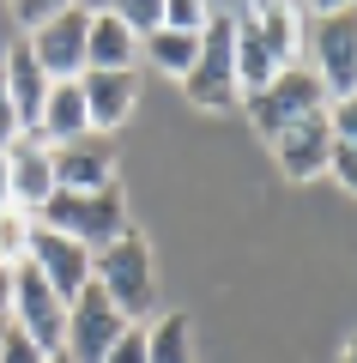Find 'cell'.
Segmentation results:
<instances>
[{"mask_svg":"<svg viewBox=\"0 0 357 363\" xmlns=\"http://www.w3.org/2000/svg\"><path fill=\"white\" fill-rule=\"evenodd\" d=\"M91 285L128 315L133 327H145L158 315V260H152V242H145L140 230H128V236H115L109 248H97V255H91Z\"/></svg>","mask_w":357,"mask_h":363,"instance_id":"1","label":"cell"},{"mask_svg":"<svg viewBox=\"0 0 357 363\" xmlns=\"http://www.w3.org/2000/svg\"><path fill=\"white\" fill-rule=\"evenodd\" d=\"M37 224L55 236H67V242L79 248H109L115 236H128V194H121V182H109V188H91V194H67V188H55L49 200L37 206Z\"/></svg>","mask_w":357,"mask_h":363,"instance_id":"2","label":"cell"},{"mask_svg":"<svg viewBox=\"0 0 357 363\" xmlns=\"http://www.w3.org/2000/svg\"><path fill=\"white\" fill-rule=\"evenodd\" d=\"M230 25H236V18H230L224 6H212L206 25H200V55H194V67L182 73L188 104L206 109V116H236V109H243V97H236V67H230Z\"/></svg>","mask_w":357,"mask_h":363,"instance_id":"3","label":"cell"},{"mask_svg":"<svg viewBox=\"0 0 357 363\" xmlns=\"http://www.w3.org/2000/svg\"><path fill=\"white\" fill-rule=\"evenodd\" d=\"M315 109H327V91H321V79L309 73L303 61L297 67H279V79H273L260 97H248L243 104V116H248V128L260 133V140H279L291 121H303V116H315Z\"/></svg>","mask_w":357,"mask_h":363,"instance_id":"4","label":"cell"},{"mask_svg":"<svg viewBox=\"0 0 357 363\" xmlns=\"http://www.w3.org/2000/svg\"><path fill=\"white\" fill-rule=\"evenodd\" d=\"M6 327H18V333L31 339V345L43 351V357H55L61 351V333H67V303L49 291V279H43L37 267H13V303H6Z\"/></svg>","mask_w":357,"mask_h":363,"instance_id":"5","label":"cell"},{"mask_svg":"<svg viewBox=\"0 0 357 363\" xmlns=\"http://www.w3.org/2000/svg\"><path fill=\"white\" fill-rule=\"evenodd\" d=\"M128 327H133L128 315L115 309V303L103 297L97 285H85V291H79L73 303H67V333H61V357H67V363H103V357H109V345H115L121 333H128Z\"/></svg>","mask_w":357,"mask_h":363,"instance_id":"6","label":"cell"},{"mask_svg":"<svg viewBox=\"0 0 357 363\" xmlns=\"http://www.w3.org/2000/svg\"><path fill=\"white\" fill-rule=\"evenodd\" d=\"M327 97H357V13L351 6H333L315 25V67Z\"/></svg>","mask_w":357,"mask_h":363,"instance_id":"7","label":"cell"},{"mask_svg":"<svg viewBox=\"0 0 357 363\" xmlns=\"http://www.w3.org/2000/svg\"><path fill=\"white\" fill-rule=\"evenodd\" d=\"M85 30H91V6H55L49 25L25 37L49 85L55 79H79L85 73Z\"/></svg>","mask_w":357,"mask_h":363,"instance_id":"8","label":"cell"},{"mask_svg":"<svg viewBox=\"0 0 357 363\" xmlns=\"http://www.w3.org/2000/svg\"><path fill=\"white\" fill-rule=\"evenodd\" d=\"M31 267L43 272V279H49V291L61 303H73L79 291L91 285V248H79V242H67V236H55V230H31Z\"/></svg>","mask_w":357,"mask_h":363,"instance_id":"9","label":"cell"},{"mask_svg":"<svg viewBox=\"0 0 357 363\" xmlns=\"http://www.w3.org/2000/svg\"><path fill=\"white\" fill-rule=\"evenodd\" d=\"M6 194H13V206H18V212H31V218H37V206L55 194L49 145H43L37 133H18V140L6 145Z\"/></svg>","mask_w":357,"mask_h":363,"instance_id":"10","label":"cell"},{"mask_svg":"<svg viewBox=\"0 0 357 363\" xmlns=\"http://www.w3.org/2000/svg\"><path fill=\"white\" fill-rule=\"evenodd\" d=\"M49 169H55V188L91 194V188H109L115 182V152L97 133H85V140H73V145H49Z\"/></svg>","mask_w":357,"mask_h":363,"instance_id":"11","label":"cell"},{"mask_svg":"<svg viewBox=\"0 0 357 363\" xmlns=\"http://www.w3.org/2000/svg\"><path fill=\"white\" fill-rule=\"evenodd\" d=\"M327 152H333V133H327V116H303V121H291V128L273 140V157H279V169L291 182H315V176H327Z\"/></svg>","mask_w":357,"mask_h":363,"instance_id":"12","label":"cell"},{"mask_svg":"<svg viewBox=\"0 0 357 363\" xmlns=\"http://www.w3.org/2000/svg\"><path fill=\"white\" fill-rule=\"evenodd\" d=\"M79 97H85V121L91 133H115L140 104V73H79Z\"/></svg>","mask_w":357,"mask_h":363,"instance_id":"13","label":"cell"},{"mask_svg":"<svg viewBox=\"0 0 357 363\" xmlns=\"http://www.w3.org/2000/svg\"><path fill=\"white\" fill-rule=\"evenodd\" d=\"M140 61V37L121 30V18L109 6H91V30H85V73H133Z\"/></svg>","mask_w":357,"mask_h":363,"instance_id":"14","label":"cell"},{"mask_svg":"<svg viewBox=\"0 0 357 363\" xmlns=\"http://www.w3.org/2000/svg\"><path fill=\"white\" fill-rule=\"evenodd\" d=\"M0 73H6V91H13V109H18V128L37 133V116H43V97H49V79H43L37 55H31V43L18 37L13 49L0 55Z\"/></svg>","mask_w":357,"mask_h":363,"instance_id":"15","label":"cell"},{"mask_svg":"<svg viewBox=\"0 0 357 363\" xmlns=\"http://www.w3.org/2000/svg\"><path fill=\"white\" fill-rule=\"evenodd\" d=\"M91 121H85V97H79V79H55L49 97H43V116H37V140L43 145H73L85 140Z\"/></svg>","mask_w":357,"mask_h":363,"instance_id":"16","label":"cell"},{"mask_svg":"<svg viewBox=\"0 0 357 363\" xmlns=\"http://www.w3.org/2000/svg\"><path fill=\"white\" fill-rule=\"evenodd\" d=\"M248 18H255V37H260V49L273 55V67H297L303 13H297V6H279V0H260V6H248Z\"/></svg>","mask_w":357,"mask_h":363,"instance_id":"17","label":"cell"},{"mask_svg":"<svg viewBox=\"0 0 357 363\" xmlns=\"http://www.w3.org/2000/svg\"><path fill=\"white\" fill-rule=\"evenodd\" d=\"M145 363H194L188 315H152L145 321Z\"/></svg>","mask_w":357,"mask_h":363,"instance_id":"18","label":"cell"},{"mask_svg":"<svg viewBox=\"0 0 357 363\" xmlns=\"http://www.w3.org/2000/svg\"><path fill=\"white\" fill-rule=\"evenodd\" d=\"M140 55H145V61L158 67V73L182 79V73H188V67H194V55H200V37H182V30H164V25H158L152 37L140 43Z\"/></svg>","mask_w":357,"mask_h":363,"instance_id":"19","label":"cell"},{"mask_svg":"<svg viewBox=\"0 0 357 363\" xmlns=\"http://www.w3.org/2000/svg\"><path fill=\"white\" fill-rule=\"evenodd\" d=\"M31 230H37V218H31V212L0 206V267H6V272L25 267V255H31Z\"/></svg>","mask_w":357,"mask_h":363,"instance_id":"20","label":"cell"},{"mask_svg":"<svg viewBox=\"0 0 357 363\" xmlns=\"http://www.w3.org/2000/svg\"><path fill=\"white\" fill-rule=\"evenodd\" d=\"M109 13L121 18V30H128V37H140V43H145L158 25H164V0H115Z\"/></svg>","mask_w":357,"mask_h":363,"instance_id":"21","label":"cell"},{"mask_svg":"<svg viewBox=\"0 0 357 363\" xmlns=\"http://www.w3.org/2000/svg\"><path fill=\"white\" fill-rule=\"evenodd\" d=\"M206 13H212V6H194V0H164V30H182V37H200Z\"/></svg>","mask_w":357,"mask_h":363,"instance_id":"22","label":"cell"},{"mask_svg":"<svg viewBox=\"0 0 357 363\" xmlns=\"http://www.w3.org/2000/svg\"><path fill=\"white\" fill-rule=\"evenodd\" d=\"M327 176L339 182V188H357V140H333V152H327Z\"/></svg>","mask_w":357,"mask_h":363,"instance_id":"23","label":"cell"},{"mask_svg":"<svg viewBox=\"0 0 357 363\" xmlns=\"http://www.w3.org/2000/svg\"><path fill=\"white\" fill-rule=\"evenodd\" d=\"M0 363H49V357H43L18 327H6V339H0Z\"/></svg>","mask_w":357,"mask_h":363,"instance_id":"24","label":"cell"},{"mask_svg":"<svg viewBox=\"0 0 357 363\" xmlns=\"http://www.w3.org/2000/svg\"><path fill=\"white\" fill-rule=\"evenodd\" d=\"M103 363H145V327H128V333L109 345V357Z\"/></svg>","mask_w":357,"mask_h":363,"instance_id":"25","label":"cell"},{"mask_svg":"<svg viewBox=\"0 0 357 363\" xmlns=\"http://www.w3.org/2000/svg\"><path fill=\"white\" fill-rule=\"evenodd\" d=\"M18 133H25V128H18V109H13V91H6V73H0V152H6V145H13Z\"/></svg>","mask_w":357,"mask_h":363,"instance_id":"26","label":"cell"},{"mask_svg":"<svg viewBox=\"0 0 357 363\" xmlns=\"http://www.w3.org/2000/svg\"><path fill=\"white\" fill-rule=\"evenodd\" d=\"M49 18H55L49 0H25V6H18V25H25V37H31V30H43Z\"/></svg>","mask_w":357,"mask_h":363,"instance_id":"27","label":"cell"},{"mask_svg":"<svg viewBox=\"0 0 357 363\" xmlns=\"http://www.w3.org/2000/svg\"><path fill=\"white\" fill-rule=\"evenodd\" d=\"M6 303H13V272L0 267V315H6Z\"/></svg>","mask_w":357,"mask_h":363,"instance_id":"28","label":"cell"},{"mask_svg":"<svg viewBox=\"0 0 357 363\" xmlns=\"http://www.w3.org/2000/svg\"><path fill=\"white\" fill-rule=\"evenodd\" d=\"M0 206H13V194H6V152H0Z\"/></svg>","mask_w":357,"mask_h":363,"instance_id":"29","label":"cell"},{"mask_svg":"<svg viewBox=\"0 0 357 363\" xmlns=\"http://www.w3.org/2000/svg\"><path fill=\"white\" fill-rule=\"evenodd\" d=\"M339 363H357V351H351V345H345V351H339Z\"/></svg>","mask_w":357,"mask_h":363,"instance_id":"30","label":"cell"},{"mask_svg":"<svg viewBox=\"0 0 357 363\" xmlns=\"http://www.w3.org/2000/svg\"><path fill=\"white\" fill-rule=\"evenodd\" d=\"M0 339H6V315H0Z\"/></svg>","mask_w":357,"mask_h":363,"instance_id":"31","label":"cell"},{"mask_svg":"<svg viewBox=\"0 0 357 363\" xmlns=\"http://www.w3.org/2000/svg\"><path fill=\"white\" fill-rule=\"evenodd\" d=\"M49 363H67V357H61V351H55V357H49Z\"/></svg>","mask_w":357,"mask_h":363,"instance_id":"32","label":"cell"}]
</instances>
